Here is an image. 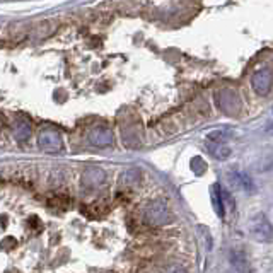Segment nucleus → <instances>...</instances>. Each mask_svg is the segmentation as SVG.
<instances>
[{
  "instance_id": "9",
  "label": "nucleus",
  "mask_w": 273,
  "mask_h": 273,
  "mask_svg": "<svg viewBox=\"0 0 273 273\" xmlns=\"http://www.w3.org/2000/svg\"><path fill=\"white\" fill-rule=\"evenodd\" d=\"M16 139L21 140V142H24V140L29 139V126H27L26 123H21V125L16 128Z\"/></svg>"
},
{
  "instance_id": "5",
  "label": "nucleus",
  "mask_w": 273,
  "mask_h": 273,
  "mask_svg": "<svg viewBox=\"0 0 273 273\" xmlns=\"http://www.w3.org/2000/svg\"><path fill=\"white\" fill-rule=\"evenodd\" d=\"M89 140H90V144L98 145V147H108V145L113 142V135H111V131H109V130L98 128V130H94L93 133H90Z\"/></svg>"
},
{
  "instance_id": "2",
  "label": "nucleus",
  "mask_w": 273,
  "mask_h": 273,
  "mask_svg": "<svg viewBox=\"0 0 273 273\" xmlns=\"http://www.w3.org/2000/svg\"><path fill=\"white\" fill-rule=\"evenodd\" d=\"M253 89L256 90V94L259 96H266L271 89V70L270 68H261L256 74L253 75L251 79Z\"/></svg>"
},
{
  "instance_id": "4",
  "label": "nucleus",
  "mask_w": 273,
  "mask_h": 273,
  "mask_svg": "<svg viewBox=\"0 0 273 273\" xmlns=\"http://www.w3.org/2000/svg\"><path fill=\"white\" fill-rule=\"evenodd\" d=\"M249 231H251V234L256 238L258 241H271V227H270V222H266L263 217H258L256 220L251 222V225H249Z\"/></svg>"
},
{
  "instance_id": "6",
  "label": "nucleus",
  "mask_w": 273,
  "mask_h": 273,
  "mask_svg": "<svg viewBox=\"0 0 273 273\" xmlns=\"http://www.w3.org/2000/svg\"><path fill=\"white\" fill-rule=\"evenodd\" d=\"M208 150H210L212 156L217 159H227L231 156V149L225 147V145L217 144V142H208Z\"/></svg>"
},
{
  "instance_id": "8",
  "label": "nucleus",
  "mask_w": 273,
  "mask_h": 273,
  "mask_svg": "<svg viewBox=\"0 0 273 273\" xmlns=\"http://www.w3.org/2000/svg\"><path fill=\"white\" fill-rule=\"evenodd\" d=\"M232 265L243 273L248 271V258L244 256V253L236 249V251H232Z\"/></svg>"
},
{
  "instance_id": "7",
  "label": "nucleus",
  "mask_w": 273,
  "mask_h": 273,
  "mask_svg": "<svg viewBox=\"0 0 273 273\" xmlns=\"http://www.w3.org/2000/svg\"><path fill=\"white\" fill-rule=\"evenodd\" d=\"M84 179H85V183L90 185V186H98V185H101L103 183V179H104V172L101 169H89L87 172L84 174Z\"/></svg>"
},
{
  "instance_id": "3",
  "label": "nucleus",
  "mask_w": 273,
  "mask_h": 273,
  "mask_svg": "<svg viewBox=\"0 0 273 273\" xmlns=\"http://www.w3.org/2000/svg\"><path fill=\"white\" fill-rule=\"evenodd\" d=\"M39 147L43 149L44 152H60L63 149L62 136L53 130H44L43 133L39 135Z\"/></svg>"
},
{
  "instance_id": "1",
  "label": "nucleus",
  "mask_w": 273,
  "mask_h": 273,
  "mask_svg": "<svg viewBox=\"0 0 273 273\" xmlns=\"http://www.w3.org/2000/svg\"><path fill=\"white\" fill-rule=\"evenodd\" d=\"M145 222L154 227L167 224L169 222V210H167L166 203L162 202L150 203L147 210H145Z\"/></svg>"
},
{
  "instance_id": "10",
  "label": "nucleus",
  "mask_w": 273,
  "mask_h": 273,
  "mask_svg": "<svg viewBox=\"0 0 273 273\" xmlns=\"http://www.w3.org/2000/svg\"><path fill=\"white\" fill-rule=\"evenodd\" d=\"M166 273H186V271L179 265H171L166 268Z\"/></svg>"
}]
</instances>
